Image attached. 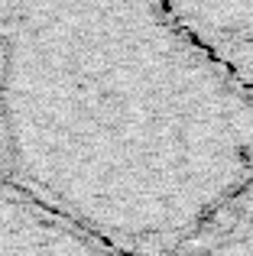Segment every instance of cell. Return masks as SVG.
<instances>
[{"instance_id":"3957f363","label":"cell","mask_w":253,"mask_h":256,"mask_svg":"<svg viewBox=\"0 0 253 256\" xmlns=\"http://www.w3.org/2000/svg\"><path fill=\"white\" fill-rule=\"evenodd\" d=\"M172 16L253 84V0H162Z\"/></svg>"},{"instance_id":"7a4b0ae2","label":"cell","mask_w":253,"mask_h":256,"mask_svg":"<svg viewBox=\"0 0 253 256\" xmlns=\"http://www.w3.org/2000/svg\"><path fill=\"white\" fill-rule=\"evenodd\" d=\"M0 256H120L0 182Z\"/></svg>"},{"instance_id":"277c9868","label":"cell","mask_w":253,"mask_h":256,"mask_svg":"<svg viewBox=\"0 0 253 256\" xmlns=\"http://www.w3.org/2000/svg\"><path fill=\"white\" fill-rule=\"evenodd\" d=\"M172 256H253V175L244 178Z\"/></svg>"},{"instance_id":"6da1fadb","label":"cell","mask_w":253,"mask_h":256,"mask_svg":"<svg viewBox=\"0 0 253 256\" xmlns=\"http://www.w3.org/2000/svg\"><path fill=\"white\" fill-rule=\"evenodd\" d=\"M250 175L253 84L162 0H0V182L172 256Z\"/></svg>"}]
</instances>
